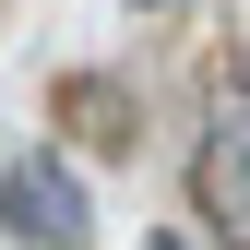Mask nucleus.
Listing matches in <instances>:
<instances>
[{
  "mask_svg": "<svg viewBox=\"0 0 250 250\" xmlns=\"http://www.w3.org/2000/svg\"><path fill=\"white\" fill-rule=\"evenodd\" d=\"M0 227L24 250H96V203H83L72 155H12L0 167Z\"/></svg>",
  "mask_w": 250,
  "mask_h": 250,
  "instance_id": "2",
  "label": "nucleus"
},
{
  "mask_svg": "<svg viewBox=\"0 0 250 250\" xmlns=\"http://www.w3.org/2000/svg\"><path fill=\"white\" fill-rule=\"evenodd\" d=\"M191 203H203V227H214V238H238V250H250V72H227V83H214V107H203Z\"/></svg>",
  "mask_w": 250,
  "mask_h": 250,
  "instance_id": "1",
  "label": "nucleus"
},
{
  "mask_svg": "<svg viewBox=\"0 0 250 250\" xmlns=\"http://www.w3.org/2000/svg\"><path fill=\"white\" fill-rule=\"evenodd\" d=\"M155 250H203V238H155Z\"/></svg>",
  "mask_w": 250,
  "mask_h": 250,
  "instance_id": "3",
  "label": "nucleus"
}]
</instances>
